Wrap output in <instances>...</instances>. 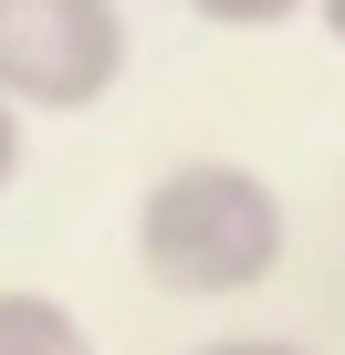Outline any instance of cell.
<instances>
[{"mask_svg":"<svg viewBox=\"0 0 345 355\" xmlns=\"http://www.w3.org/2000/svg\"><path fill=\"white\" fill-rule=\"evenodd\" d=\"M136 261L157 293H189V303H230V293L272 282V261H283L272 178H251L230 157H178L136 199Z\"/></svg>","mask_w":345,"mask_h":355,"instance_id":"obj_1","label":"cell"},{"mask_svg":"<svg viewBox=\"0 0 345 355\" xmlns=\"http://www.w3.org/2000/svg\"><path fill=\"white\" fill-rule=\"evenodd\" d=\"M126 73V11L115 0H0V94L11 105H94Z\"/></svg>","mask_w":345,"mask_h":355,"instance_id":"obj_2","label":"cell"},{"mask_svg":"<svg viewBox=\"0 0 345 355\" xmlns=\"http://www.w3.org/2000/svg\"><path fill=\"white\" fill-rule=\"evenodd\" d=\"M0 355H84V334L53 293H0Z\"/></svg>","mask_w":345,"mask_h":355,"instance_id":"obj_3","label":"cell"},{"mask_svg":"<svg viewBox=\"0 0 345 355\" xmlns=\"http://www.w3.org/2000/svg\"><path fill=\"white\" fill-rule=\"evenodd\" d=\"M189 11H210V21H241V32H262V21L303 11V0H189Z\"/></svg>","mask_w":345,"mask_h":355,"instance_id":"obj_4","label":"cell"},{"mask_svg":"<svg viewBox=\"0 0 345 355\" xmlns=\"http://www.w3.org/2000/svg\"><path fill=\"white\" fill-rule=\"evenodd\" d=\"M199 355H314V345H283V334H230V345H199Z\"/></svg>","mask_w":345,"mask_h":355,"instance_id":"obj_5","label":"cell"},{"mask_svg":"<svg viewBox=\"0 0 345 355\" xmlns=\"http://www.w3.org/2000/svg\"><path fill=\"white\" fill-rule=\"evenodd\" d=\"M11 167H22V115H11V94H0V189H11Z\"/></svg>","mask_w":345,"mask_h":355,"instance_id":"obj_6","label":"cell"},{"mask_svg":"<svg viewBox=\"0 0 345 355\" xmlns=\"http://www.w3.org/2000/svg\"><path fill=\"white\" fill-rule=\"evenodd\" d=\"M324 32H335V42H345V0H324Z\"/></svg>","mask_w":345,"mask_h":355,"instance_id":"obj_7","label":"cell"}]
</instances>
